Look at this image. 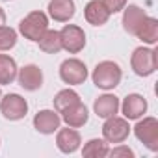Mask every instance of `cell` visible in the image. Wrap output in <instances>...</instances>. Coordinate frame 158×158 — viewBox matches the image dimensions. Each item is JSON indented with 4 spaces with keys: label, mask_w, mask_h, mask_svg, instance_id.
I'll return each instance as SVG.
<instances>
[{
    "label": "cell",
    "mask_w": 158,
    "mask_h": 158,
    "mask_svg": "<svg viewBox=\"0 0 158 158\" xmlns=\"http://www.w3.org/2000/svg\"><path fill=\"white\" fill-rule=\"evenodd\" d=\"M121 76H123L121 67H119L115 61L106 60V61L97 63V67H95L93 73H91V80H93V84H95L97 88H101V89H104V91H110V89H114V88L119 86Z\"/></svg>",
    "instance_id": "1"
},
{
    "label": "cell",
    "mask_w": 158,
    "mask_h": 158,
    "mask_svg": "<svg viewBox=\"0 0 158 158\" xmlns=\"http://www.w3.org/2000/svg\"><path fill=\"white\" fill-rule=\"evenodd\" d=\"M48 30V17L43 11H32L19 23V32L24 39L37 41Z\"/></svg>",
    "instance_id": "2"
},
{
    "label": "cell",
    "mask_w": 158,
    "mask_h": 158,
    "mask_svg": "<svg viewBox=\"0 0 158 158\" xmlns=\"http://www.w3.org/2000/svg\"><path fill=\"white\" fill-rule=\"evenodd\" d=\"M130 65H132V71L138 76H149V74H152L156 71V67H158L156 50L154 48H147V47H138L132 52Z\"/></svg>",
    "instance_id": "3"
},
{
    "label": "cell",
    "mask_w": 158,
    "mask_h": 158,
    "mask_svg": "<svg viewBox=\"0 0 158 158\" xmlns=\"http://www.w3.org/2000/svg\"><path fill=\"white\" fill-rule=\"evenodd\" d=\"M136 138L152 152L158 151V119L156 117H139L134 127Z\"/></svg>",
    "instance_id": "4"
},
{
    "label": "cell",
    "mask_w": 158,
    "mask_h": 158,
    "mask_svg": "<svg viewBox=\"0 0 158 158\" xmlns=\"http://www.w3.org/2000/svg\"><path fill=\"white\" fill-rule=\"evenodd\" d=\"M60 78L69 86H80L88 78V67L80 60L69 58L60 65Z\"/></svg>",
    "instance_id": "5"
},
{
    "label": "cell",
    "mask_w": 158,
    "mask_h": 158,
    "mask_svg": "<svg viewBox=\"0 0 158 158\" xmlns=\"http://www.w3.org/2000/svg\"><path fill=\"white\" fill-rule=\"evenodd\" d=\"M130 134V125H128V119L125 117H117V115H112L108 119H104V125H102V138L108 141V143H123Z\"/></svg>",
    "instance_id": "6"
},
{
    "label": "cell",
    "mask_w": 158,
    "mask_h": 158,
    "mask_svg": "<svg viewBox=\"0 0 158 158\" xmlns=\"http://www.w3.org/2000/svg\"><path fill=\"white\" fill-rule=\"evenodd\" d=\"M60 39H61V48L67 50L69 54H78L86 47V34L76 24H65L60 30Z\"/></svg>",
    "instance_id": "7"
},
{
    "label": "cell",
    "mask_w": 158,
    "mask_h": 158,
    "mask_svg": "<svg viewBox=\"0 0 158 158\" xmlns=\"http://www.w3.org/2000/svg\"><path fill=\"white\" fill-rule=\"evenodd\" d=\"M0 112L10 121H19L28 114V102L19 93H8L0 99Z\"/></svg>",
    "instance_id": "8"
},
{
    "label": "cell",
    "mask_w": 158,
    "mask_h": 158,
    "mask_svg": "<svg viewBox=\"0 0 158 158\" xmlns=\"http://www.w3.org/2000/svg\"><path fill=\"white\" fill-rule=\"evenodd\" d=\"M119 108L125 115V119H132V121H138L139 117H143V114L147 112V101L143 95L139 93H130L123 99V102H119Z\"/></svg>",
    "instance_id": "9"
},
{
    "label": "cell",
    "mask_w": 158,
    "mask_h": 158,
    "mask_svg": "<svg viewBox=\"0 0 158 158\" xmlns=\"http://www.w3.org/2000/svg\"><path fill=\"white\" fill-rule=\"evenodd\" d=\"M17 80L19 86L24 88L26 91H35L43 86V71L34 63L24 65L23 69L17 71Z\"/></svg>",
    "instance_id": "10"
},
{
    "label": "cell",
    "mask_w": 158,
    "mask_h": 158,
    "mask_svg": "<svg viewBox=\"0 0 158 158\" xmlns=\"http://www.w3.org/2000/svg\"><path fill=\"white\" fill-rule=\"evenodd\" d=\"M56 145L61 152L65 154H73L80 149V143H82V138L78 134V130H74L73 127H67V128H58L56 130Z\"/></svg>",
    "instance_id": "11"
},
{
    "label": "cell",
    "mask_w": 158,
    "mask_h": 158,
    "mask_svg": "<svg viewBox=\"0 0 158 158\" xmlns=\"http://www.w3.org/2000/svg\"><path fill=\"white\" fill-rule=\"evenodd\" d=\"M61 121L67 125V127H73V128H80L88 123L89 119V114H88V108L82 101H78L74 104H71L69 108H65L61 112Z\"/></svg>",
    "instance_id": "12"
},
{
    "label": "cell",
    "mask_w": 158,
    "mask_h": 158,
    "mask_svg": "<svg viewBox=\"0 0 158 158\" xmlns=\"http://www.w3.org/2000/svg\"><path fill=\"white\" fill-rule=\"evenodd\" d=\"M61 125V117L56 110H41L34 115V127L41 134H54Z\"/></svg>",
    "instance_id": "13"
},
{
    "label": "cell",
    "mask_w": 158,
    "mask_h": 158,
    "mask_svg": "<svg viewBox=\"0 0 158 158\" xmlns=\"http://www.w3.org/2000/svg\"><path fill=\"white\" fill-rule=\"evenodd\" d=\"M110 15L112 13L106 10V6L102 4V0H89V2L86 4V8H84V17L93 26L106 24L108 19H110Z\"/></svg>",
    "instance_id": "14"
},
{
    "label": "cell",
    "mask_w": 158,
    "mask_h": 158,
    "mask_svg": "<svg viewBox=\"0 0 158 158\" xmlns=\"http://www.w3.org/2000/svg\"><path fill=\"white\" fill-rule=\"evenodd\" d=\"M74 0H50L48 15L56 23H67L74 17Z\"/></svg>",
    "instance_id": "15"
},
{
    "label": "cell",
    "mask_w": 158,
    "mask_h": 158,
    "mask_svg": "<svg viewBox=\"0 0 158 158\" xmlns=\"http://www.w3.org/2000/svg\"><path fill=\"white\" fill-rule=\"evenodd\" d=\"M145 17H147V13L139 6H136V4L125 6V10H123V28H125V32H128L130 35H134L136 30H138V26L141 24V21Z\"/></svg>",
    "instance_id": "16"
},
{
    "label": "cell",
    "mask_w": 158,
    "mask_h": 158,
    "mask_svg": "<svg viewBox=\"0 0 158 158\" xmlns=\"http://www.w3.org/2000/svg\"><path fill=\"white\" fill-rule=\"evenodd\" d=\"M93 110L102 119L117 115V112H119V99L115 95H112V93H104V95L97 97V101L93 102Z\"/></svg>",
    "instance_id": "17"
},
{
    "label": "cell",
    "mask_w": 158,
    "mask_h": 158,
    "mask_svg": "<svg viewBox=\"0 0 158 158\" xmlns=\"http://www.w3.org/2000/svg\"><path fill=\"white\" fill-rule=\"evenodd\" d=\"M134 35L138 39H141L143 43H147V45H156V41H158V21L154 17L147 15L141 21V24L138 26Z\"/></svg>",
    "instance_id": "18"
},
{
    "label": "cell",
    "mask_w": 158,
    "mask_h": 158,
    "mask_svg": "<svg viewBox=\"0 0 158 158\" xmlns=\"http://www.w3.org/2000/svg\"><path fill=\"white\" fill-rule=\"evenodd\" d=\"M17 63L11 56L0 54V86H8L17 78Z\"/></svg>",
    "instance_id": "19"
},
{
    "label": "cell",
    "mask_w": 158,
    "mask_h": 158,
    "mask_svg": "<svg viewBox=\"0 0 158 158\" xmlns=\"http://www.w3.org/2000/svg\"><path fill=\"white\" fill-rule=\"evenodd\" d=\"M37 45L43 52L47 54H56L61 50V39H60V32L56 30H47L39 39H37Z\"/></svg>",
    "instance_id": "20"
},
{
    "label": "cell",
    "mask_w": 158,
    "mask_h": 158,
    "mask_svg": "<svg viewBox=\"0 0 158 158\" xmlns=\"http://www.w3.org/2000/svg\"><path fill=\"white\" fill-rule=\"evenodd\" d=\"M108 151H110V147H108V141L104 138L102 139L93 138V139H89L84 145L82 154L84 156H91V158H104V156H108Z\"/></svg>",
    "instance_id": "21"
},
{
    "label": "cell",
    "mask_w": 158,
    "mask_h": 158,
    "mask_svg": "<svg viewBox=\"0 0 158 158\" xmlns=\"http://www.w3.org/2000/svg\"><path fill=\"white\" fill-rule=\"evenodd\" d=\"M80 101V95H78L74 89H61V91H58L56 93V97H54V110L58 112V114H61L65 108H69L71 104H74V102H78Z\"/></svg>",
    "instance_id": "22"
},
{
    "label": "cell",
    "mask_w": 158,
    "mask_h": 158,
    "mask_svg": "<svg viewBox=\"0 0 158 158\" xmlns=\"http://www.w3.org/2000/svg\"><path fill=\"white\" fill-rule=\"evenodd\" d=\"M17 43V32L10 26H0V50H10Z\"/></svg>",
    "instance_id": "23"
},
{
    "label": "cell",
    "mask_w": 158,
    "mask_h": 158,
    "mask_svg": "<svg viewBox=\"0 0 158 158\" xmlns=\"http://www.w3.org/2000/svg\"><path fill=\"white\" fill-rule=\"evenodd\" d=\"M102 4L106 6V10L110 13H119L125 10L127 6V0H102Z\"/></svg>",
    "instance_id": "24"
},
{
    "label": "cell",
    "mask_w": 158,
    "mask_h": 158,
    "mask_svg": "<svg viewBox=\"0 0 158 158\" xmlns=\"http://www.w3.org/2000/svg\"><path fill=\"white\" fill-rule=\"evenodd\" d=\"M108 156H127V158H132L134 156V151L127 145H121L117 143V147H114L112 151H108Z\"/></svg>",
    "instance_id": "25"
},
{
    "label": "cell",
    "mask_w": 158,
    "mask_h": 158,
    "mask_svg": "<svg viewBox=\"0 0 158 158\" xmlns=\"http://www.w3.org/2000/svg\"><path fill=\"white\" fill-rule=\"evenodd\" d=\"M6 24V11L0 8V26H4Z\"/></svg>",
    "instance_id": "26"
},
{
    "label": "cell",
    "mask_w": 158,
    "mask_h": 158,
    "mask_svg": "<svg viewBox=\"0 0 158 158\" xmlns=\"http://www.w3.org/2000/svg\"><path fill=\"white\" fill-rule=\"evenodd\" d=\"M0 99H2V91H0Z\"/></svg>",
    "instance_id": "27"
},
{
    "label": "cell",
    "mask_w": 158,
    "mask_h": 158,
    "mask_svg": "<svg viewBox=\"0 0 158 158\" xmlns=\"http://www.w3.org/2000/svg\"><path fill=\"white\" fill-rule=\"evenodd\" d=\"M6 2H10V0H6Z\"/></svg>",
    "instance_id": "28"
}]
</instances>
